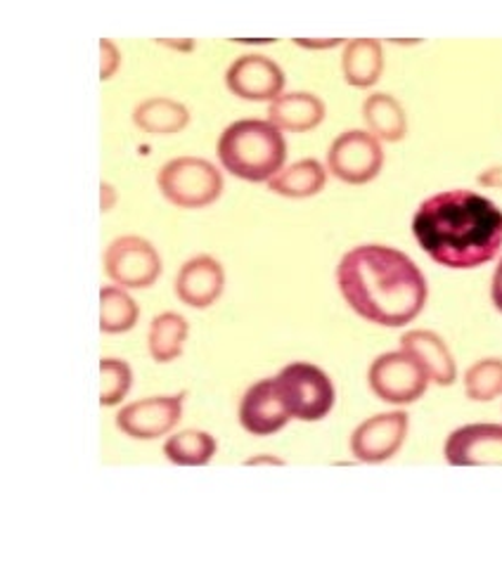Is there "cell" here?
<instances>
[{
	"label": "cell",
	"instance_id": "7c38bea8",
	"mask_svg": "<svg viewBox=\"0 0 502 568\" xmlns=\"http://www.w3.org/2000/svg\"><path fill=\"white\" fill-rule=\"evenodd\" d=\"M445 462L453 467H502V424H464L445 438Z\"/></svg>",
	"mask_w": 502,
	"mask_h": 568
},
{
	"label": "cell",
	"instance_id": "603a6c76",
	"mask_svg": "<svg viewBox=\"0 0 502 568\" xmlns=\"http://www.w3.org/2000/svg\"><path fill=\"white\" fill-rule=\"evenodd\" d=\"M140 308L135 298L121 287L100 290V329L104 334H123L138 325Z\"/></svg>",
	"mask_w": 502,
	"mask_h": 568
},
{
	"label": "cell",
	"instance_id": "9c48e42d",
	"mask_svg": "<svg viewBox=\"0 0 502 568\" xmlns=\"http://www.w3.org/2000/svg\"><path fill=\"white\" fill-rule=\"evenodd\" d=\"M410 419L403 410L380 413L355 426L351 434V453L365 465H382L396 457L408 438Z\"/></svg>",
	"mask_w": 502,
	"mask_h": 568
},
{
	"label": "cell",
	"instance_id": "4fadbf2b",
	"mask_svg": "<svg viewBox=\"0 0 502 568\" xmlns=\"http://www.w3.org/2000/svg\"><path fill=\"white\" fill-rule=\"evenodd\" d=\"M240 424L251 436H273L290 424V413L280 398L275 377L261 379L247 388L240 403Z\"/></svg>",
	"mask_w": 502,
	"mask_h": 568
},
{
	"label": "cell",
	"instance_id": "7a4b0ae2",
	"mask_svg": "<svg viewBox=\"0 0 502 568\" xmlns=\"http://www.w3.org/2000/svg\"><path fill=\"white\" fill-rule=\"evenodd\" d=\"M412 233L443 268L474 271L502 248V211L476 192L448 190L420 204Z\"/></svg>",
	"mask_w": 502,
	"mask_h": 568
},
{
	"label": "cell",
	"instance_id": "8fae6325",
	"mask_svg": "<svg viewBox=\"0 0 502 568\" xmlns=\"http://www.w3.org/2000/svg\"><path fill=\"white\" fill-rule=\"evenodd\" d=\"M284 71L271 58L251 52L232 62L225 71V85L232 95L249 102H273L284 91Z\"/></svg>",
	"mask_w": 502,
	"mask_h": 568
},
{
	"label": "cell",
	"instance_id": "4dcf8cb0",
	"mask_svg": "<svg viewBox=\"0 0 502 568\" xmlns=\"http://www.w3.org/2000/svg\"><path fill=\"white\" fill-rule=\"evenodd\" d=\"M114 204H117V192H114V187L102 183V204H100L102 211H110Z\"/></svg>",
	"mask_w": 502,
	"mask_h": 568
},
{
	"label": "cell",
	"instance_id": "8992f818",
	"mask_svg": "<svg viewBox=\"0 0 502 568\" xmlns=\"http://www.w3.org/2000/svg\"><path fill=\"white\" fill-rule=\"evenodd\" d=\"M372 394L389 405L418 403L429 388V375L405 351H389L376 355L368 369Z\"/></svg>",
	"mask_w": 502,
	"mask_h": 568
},
{
	"label": "cell",
	"instance_id": "ac0fdd59",
	"mask_svg": "<svg viewBox=\"0 0 502 568\" xmlns=\"http://www.w3.org/2000/svg\"><path fill=\"white\" fill-rule=\"evenodd\" d=\"M368 133L384 142H401L408 135V114L403 104L389 93H372L363 102Z\"/></svg>",
	"mask_w": 502,
	"mask_h": 568
},
{
	"label": "cell",
	"instance_id": "44dd1931",
	"mask_svg": "<svg viewBox=\"0 0 502 568\" xmlns=\"http://www.w3.org/2000/svg\"><path fill=\"white\" fill-rule=\"evenodd\" d=\"M190 334L188 320L181 313H159L148 332V351L154 363H173L181 358Z\"/></svg>",
	"mask_w": 502,
	"mask_h": 568
},
{
	"label": "cell",
	"instance_id": "9a60e30c",
	"mask_svg": "<svg viewBox=\"0 0 502 568\" xmlns=\"http://www.w3.org/2000/svg\"><path fill=\"white\" fill-rule=\"evenodd\" d=\"M401 351L415 358L429 375V382L451 386L458 379V365L451 348L432 329H410L401 336Z\"/></svg>",
	"mask_w": 502,
	"mask_h": 568
},
{
	"label": "cell",
	"instance_id": "4316f807",
	"mask_svg": "<svg viewBox=\"0 0 502 568\" xmlns=\"http://www.w3.org/2000/svg\"><path fill=\"white\" fill-rule=\"evenodd\" d=\"M479 185L493 187V190H502V166L483 171V173L479 175Z\"/></svg>",
	"mask_w": 502,
	"mask_h": 568
},
{
	"label": "cell",
	"instance_id": "d6986e66",
	"mask_svg": "<svg viewBox=\"0 0 502 568\" xmlns=\"http://www.w3.org/2000/svg\"><path fill=\"white\" fill-rule=\"evenodd\" d=\"M133 123L150 135H173L190 123V110L171 98H150L133 110Z\"/></svg>",
	"mask_w": 502,
	"mask_h": 568
},
{
	"label": "cell",
	"instance_id": "ba28073f",
	"mask_svg": "<svg viewBox=\"0 0 502 568\" xmlns=\"http://www.w3.org/2000/svg\"><path fill=\"white\" fill-rule=\"evenodd\" d=\"M384 150L368 131H344L328 150V169L349 185H365L380 175Z\"/></svg>",
	"mask_w": 502,
	"mask_h": 568
},
{
	"label": "cell",
	"instance_id": "83f0119b",
	"mask_svg": "<svg viewBox=\"0 0 502 568\" xmlns=\"http://www.w3.org/2000/svg\"><path fill=\"white\" fill-rule=\"evenodd\" d=\"M491 298H493V306L502 313V261L498 263V268H495V273H493Z\"/></svg>",
	"mask_w": 502,
	"mask_h": 568
},
{
	"label": "cell",
	"instance_id": "2e32d148",
	"mask_svg": "<svg viewBox=\"0 0 502 568\" xmlns=\"http://www.w3.org/2000/svg\"><path fill=\"white\" fill-rule=\"evenodd\" d=\"M325 119V102L313 93H282L268 104V121L287 133H309Z\"/></svg>",
	"mask_w": 502,
	"mask_h": 568
},
{
	"label": "cell",
	"instance_id": "52a82bcc",
	"mask_svg": "<svg viewBox=\"0 0 502 568\" xmlns=\"http://www.w3.org/2000/svg\"><path fill=\"white\" fill-rule=\"evenodd\" d=\"M104 273L121 290H148L161 275V258L152 242L123 235L110 242L102 256Z\"/></svg>",
	"mask_w": 502,
	"mask_h": 568
},
{
	"label": "cell",
	"instance_id": "30bf717a",
	"mask_svg": "<svg viewBox=\"0 0 502 568\" xmlns=\"http://www.w3.org/2000/svg\"><path fill=\"white\" fill-rule=\"evenodd\" d=\"M185 394L152 396L123 405L117 415L119 432L135 440H154L175 429L183 417Z\"/></svg>",
	"mask_w": 502,
	"mask_h": 568
},
{
	"label": "cell",
	"instance_id": "f1b7e54d",
	"mask_svg": "<svg viewBox=\"0 0 502 568\" xmlns=\"http://www.w3.org/2000/svg\"><path fill=\"white\" fill-rule=\"evenodd\" d=\"M342 39H328V41H307V39H294V45L299 48H309V50H328V48H337L342 45Z\"/></svg>",
	"mask_w": 502,
	"mask_h": 568
},
{
	"label": "cell",
	"instance_id": "f546056e",
	"mask_svg": "<svg viewBox=\"0 0 502 568\" xmlns=\"http://www.w3.org/2000/svg\"><path fill=\"white\" fill-rule=\"evenodd\" d=\"M247 467H257V465H273V467H284V459L275 457V455H257V457H249L244 462Z\"/></svg>",
	"mask_w": 502,
	"mask_h": 568
},
{
	"label": "cell",
	"instance_id": "277c9868",
	"mask_svg": "<svg viewBox=\"0 0 502 568\" xmlns=\"http://www.w3.org/2000/svg\"><path fill=\"white\" fill-rule=\"evenodd\" d=\"M157 185L178 209H204L221 197L223 175L207 159L178 156L159 169Z\"/></svg>",
	"mask_w": 502,
	"mask_h": 568
},
{
	"label": "cell",
	"instance_id": "484cf974",
	"mask_svg": "<svg viewBox=\"0 0 502 568\" xmlns=\"http://www.w3.org/2000/svg\"><path fill=\"white\" fill-rule=\"evenodd\" d=\"M100 50H102V62H100V81H110L121 64V52L119 48L110 41V39H102L100 41Z\"/></svg>",
	"mask_w": 502,
	"mask_h": 568
},
{
	"label": "cell",
	"instance_id": "1f68e13d",
	"mask_svg": "<svg viewBox=\"0 0 502 568\" xmlns=\"http://www.w3.org/2000/svg\"><path fill=\"white\" fill-rule=\"evenodd\" d=\"M159 45H167V48H173V50H183V52L194 50V41H164V39H159Z\"/></svg>",
	"mask_w": 502,
	"mask_h": 568
},
{
	"label": "cell",
	"instance_id": "e0dca14e",
	"mask_svg": "<svg viewBox=\"0 0 502 568\" xmlns=\"http://www.w3.org/2000/svg\"><path fill=\"white\" fill-rule=\"evenodd\" d=\"M342 71L349 85L370 88L384 71V50L376 39H353L344 45Z\"/></svg>",
	"mask_w": 502,
	"mask_h": 568
},
{
	"label": "cell",
	"instance_id": "ffe728a7",
	"mask_svg": "<svg viewBox=\"0 0 502 568\" xmlns=\"http://www.w3.org/2000/svg\"><path fill=\"white\" fill-rule=\"evenodd\" d=\"M328 183V169L318 159H301V162L282 169L278 175L268 181L271 192L290 200H307L322 192Z\"/></svg>",
	"mask_w": 502,
	"mask_h": 568
},
{
	"label": "cell",
	"instance_id": "3957f363",
	"mask_svg": "<svg viewBox=\"0 0 502 568\" xmlns=\"http://www.w3.org/2000/svg\"><path fill=\"white\" fill-rule=\"evenodd\" d=\"M219 162L247 183H268L284 169L287 142L280 129L263 119H242L230 123L219 138Z\"/></svg>",
	"mask_w": 502,
	"mask_h": 568
},
{
	"label": "cell",
	"instance_id": "cb8c5ba5",
	"mask_svg": "<svg viewBox=\"0 0 502 568\" xmlns=\"http://www.w3.org/2000/svg\"><path fill=\"white\" fill-rule=\"evenodd\" d=\"M464 394L474 403L502 396V358H483L464 372Z\"/></svg>",
	"mask_w": 502,
	"mask_h": 568
},
{
	"label": "cell",
	"instance_id": "6da1fadb",
	"mask_svg": "<svg viewBox=\"0 0 502 568\" xmlns=\"http://www.w3.org/2000/svg\"><path fill=\"white\" fill-rule=\"evenodd\" d=\"M349 308L380 327H405L426 306V277L408 254L386 244H361L337 265Z\"/></svg>",
	"mask_w": 502,
	"mask_h": 568
},
{
	"label": "cell",
	"instance_id": "5bb4252c",
	"mask_svg": "<svg viewBox=\"0 0 502 568\" xmlns=\"http://www.w3.org/2000/svg\"><path fill=\"white\" fill-rule=\"evenodd\" d=\"M225 290L223 265L207 254L185 261L175 277V294L190 308H209Z\"/></svg>",
	"mask_w": 502,
	"mask_h": 568
},
{
	"label": "cell",
	"instance_id": "d4e9b609",
	"mask_svg": "<svg viewBox=\"0 0 502 568\" xmlns=\"http://www.w3.org/2000/svg\"><path fill=\"white\" fill-rule=\"evenodd\" d=\"M133 386V369L126 361L102 358L100 361V405H119Z\"/></svg>",
	"mask_w": 502,
	"mask_h": 568
},
{
	"label": "cell",
	"instance_id": "5b68a950",
	"mask_svg": "<svg viewBox=\"0 0 502 568\" xmlns=\"http://www.w3.org/2000/svg\"><path fill=\"white\" fill-rule=\"evenodd\" d=\"M280 398L292 419L320 422L325 419L337 400V390L325 369L311 363H292L275 377Z\"/></svg>",
	"mask_w": 502,
	"mask_h": 568
},
{
	"label": "cell",
	"instance_id": "7402d4cb",
	"mask_svg": "<svg viewBox=\"0 0 502 568\" xmlns=\"http://www.w3.org/2000/svg\"><path fill=\"white\" fill-rule=\"evenodd\" d=\"M217 438L209 432L185 429L167 438L164 455L178 467H204L217 455Z\"/></svg>",
	"mask_w": 502,
	"mask_h": 568
}]
</instances>
